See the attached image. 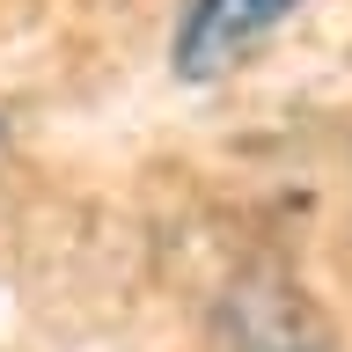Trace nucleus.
<instances>
[{
    "mask_svg": "<svg viewBox=\"0 0 352 352\" xmlns=\"http://www.w3.org/2000/svg\"><path fill=\"white\" fill-rule=\"evenodd\" d=\"M301 15V0H184V15L169 30V74L176 81H220L235 74L264 37H279L286 22Z\"/></svg>",
    "mask_w": 352,
    "mask_h": 352,
    "instance_id": "1",
    "label": "nucleus"
},
{
    "mask_svg": "<svg viewBox=\"0 0 352 352\" xmlns=\"http://www.w3.org/2000/svg\"><path fill=\"white\" fill-rule=\"evenodd\" d=\"M0 140H8V118H0Z\"/></svg>",
    "mask_w": 352,
    "mask_h": 352,
    "instance_id": "2",
    "label": "nucleus"
}]
</instances>
